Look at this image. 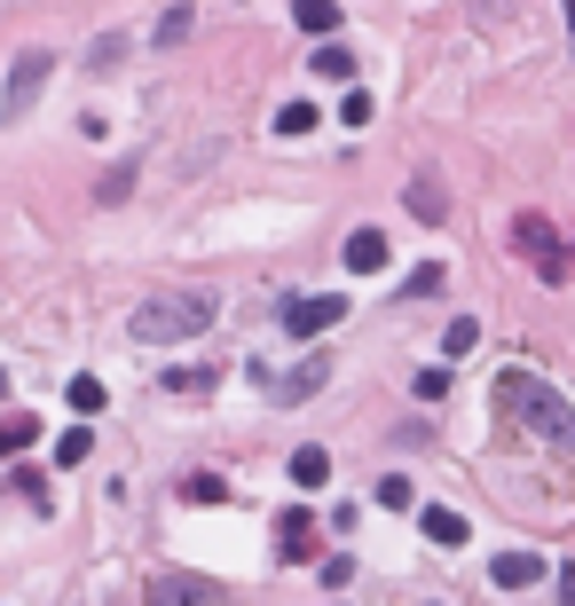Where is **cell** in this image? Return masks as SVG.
<instances>
[{"mask_svg": "<svg viewBox=\"0 0 575 606\" xmlns=\"http://www.w3.org/2000/svg\"><path fill=\"white\" fill-rule=\"evenodd\" d=\"M213 331V292H158L134 308V339L143 347H174V339H197Z\"/></svg>", "mask_w": 575, "mask_h": 606, "instance_id": "cell-2", "label": "cell"}, {"mask_svg": "<svg viewBox=\"0 0 575 606\" xmlns=\"http://www.w3.org/2000/svg\"><path fill=\"white\" fill-rule=\"evenodd\" d=\"M182 496H189V504H221V496H229V488H221V481H213V473H189V481H182Z\"/></svg>", "mask_w": 575, "mask_h": 606, "instance_id": "cell-28", "label": "cell"}, {"mask_svg": "<svg viewBox=\"0 0 575 606\" xmlns=\"http://www.w3.org/2000/svg\"><path fill=\"white\" fill-rule=\"evenodd\" d=\"M316 576H323V591H347V576H355V559H340V552H331V559H316Z\"/></svg>", "mask_w": 575, "mask_h": 606, "instance_id": "cell-29", "label": "cell"}, {"mask_svg": "<svg viewBox=\"0 0 575 606\" xmlns=\"http://www.w3.org/2000/svg\"><path fill=\"white\" fill-rule=\"evenodd\" d=\"M340 260H347V276H379V268L394 260V245L379 237V228H355V237H347V252H340Z\"/></svg>", "mask_w": 575, "mask_h": 606, "instance_id": "cell-9", "label": "cell"}, {"mask_svg": "<svg viewBox=\"0 0 575 606\" xmlns=\"http://www.w3.org/2000/svg\"><path fill=\"white\" fill-rule=\"evenodd\" d=\"M119 63H126V40H119V32H103V40H95V55H87V72H95V79H111Z\"/></svg>", "mask_w": 575, "mask_h": 606, "instance_id": "cell-17", "label": "cell"}, {"mask_svg": "<svg viewBox=\"0 0 575 606\" xmlns=\"http://www.w3.org/2000/svg\"><path fill=\"white\" fill-rule=\"evenodd\" d=\"M277 552H284V567H308V559L323 552V535H316V520H308V504H292V512L277 520Z\"/></svg>", "mask_w": 575, "mask_h": 606, "instance_id": "cell-7", "label": "cell"}, {"mask_svg": "<svg viewBox=\"0 0 575 606\" xmlns=\"http://www.w3.org/2000/svg\"><path fill=\"white\" fill-rule=\"evenodd\" d=\"M513 245L536 260V276H545V284H567V245H560V228L545 213H521L513 221Z\"/></svg>", "mask_w": 575, "mask_h": 606, "instance_id": "cell-4", "label": "cell"}, {"mask_svg": "<svg viewBox=\"0 0 575 606\" xmlns=\"http://www.w3.org/2000/svg\"><path fill=\"white\" fill-rule=\"evenodd\" d=\"M189 24H197L189 9H166V16H158V48H182V40H189Z\"/></svg>", "mask_w": 575, "mask_h": 606, "instance_id": "cell-23", "label": "cell"}, {"mask_svg": "<svg viewBox=\"0 0 575 606\" xmlns=\"http://www.w3.org/2000/svg\"><path fill=\"white\" fill-rule=\"evenodd\" d=\"M103 401H111V386H103V379H72V410H79V418H95Z\"/></svg>", "mask_w": 575, "mask_h": 606, "instance_id": "cell-19", "label": "cell"}, {"mask_svg": "<svg viewBox=\"0 0 575 606\" xmlns=\"http://www.w3.org/2000/svg\"><path fill=\"white\" fill-rule=\"evenodd\" d=\"M150 606H229V591L206 576H150Z\"/></svg>", "mask_w": 575, "mask_h": 606, "instance_id": "cell-6", "label": "cell"}, {"mask_svg": "<svg viewBox=\"0 0 575 606\" xmlns=\"http://www.w3.org/2000/svg\"><path fill=\"white\" fill-rule=\"evenodd\" d=\"M411 394H418V401H442V394H450V370H442V362H433V370H418V379H411Z\"/></svg>", "mask_w": 575, "mask_h": 606, "instance_id": "cell-26", "label": "cell"}, {"mask_svg": "<svg viewBox=\"0 0 575 606\" xmlns=\"http://www.w3.org/2000/svg\"><path fill=\"white\" fill-rule=\"evenodd\" d=\"M299 32H316V40H331V32H340V0H299Z\"/></svg>", "mask_w": 575, "mask_h": 606, "instance_id": "cell-12", "label": "cell"}, {"mask_svg": "<svg viewBox=\"0 0 575 606\" xmlns=\"http://www.w3.org/2000/svg\"><path fill=\"white\" fill-rule=\"evenodd\" d=\"M402 206H411L418 221H450V197L433 189V182H411V189H402Z\"/></svg>", "mask_w": 575, "mask_h": 606, "instance_id": "cell-13", "label": "cell"}, {"mask_svg": "<svg viewBox=\"0 0 575 606\" xmlns=\"http://www.w3.org/2000/svg\"><path fill=\"white\" fill-rule=\"evenodd\" d=\"M308 63H316V79H355V48H340V40H323Z\"/></svg>", "mask_w": 575, "mask_h": 606, "instance_id": "cell-15", "label": "cell"}, {"mask_svg": "<svg viewBox=\"0 0 575 606\" xmlns=\"http://www.w3.org/2000/svg\"><path fill=\"white\" fill-rule=\"evenodd\" d=\"M9 488H16L24 504H40V512H48V481H40V473H32V465H16V481H9Z\"/></svg>", "mask_w": 575, "mask_h": 606, "instance_id": "cell-27", "label": "cell"}, {"mask_svg": "<svg viewBox=\"0 0 575 606\" xmlns=\"http://www.w3.org/2000/svg\"><path fill=\"white\" fill-rule=\"evenodd\" d=\"M473 339H481V323H473V316H457V323L442 331V355H473Z\"/></svg>", "mask_w": 575, "mask_h": 606, "instance_id": "cell-25", "label": "cell"}, {"mask_svg": "<svg viewBox=\"0 0 575 606\" xmlns=\"http://www.w3.org/2000/svg\"><path fill=\"white\" fill-rule=\"evenodd\" d=\"M426 544L457 552V544H465V512H442V504H433V512H426Z\"/></svg>", "mask_w": 575, "mask_h": 606, "instance_id": "cell-14", "label": "cell"}, {"mask_svg": "<svg viewBox=\"0 0 575 606\" xmlns=\"http://www.w3.org/2000/svg\"><path fill=\"white\" fill-rule=\"evenodd\" d=\"M323 379H331V362H323V355H308V362H292L284 379L268 386V401H277V410H292V401H308V394H316Z\"/></svg>", "mask_w": 575, "mask_h": 606, "instance_id": "cell-8", "label": "cell"}, {"mask_svg": "<svg viewBox=\"0 0 575 606\" xmlns=\"http://www.w3.org/2000/svg\"><path fill=\"white\" fill-rule=\"evenodd\" d=\"M497 418L536 425L545 442H575V410H567L545 379H528V370H504V379H497Z\"/></svg>", "mask_w": 575, "mask_h": 606, "instance_id": "cell-1", "label": "cell"}, {"mask_svg": "<svg viewBox=\"0 0 575 606\" xmlns=\"http://www.w3.org/2000/svg\"><path fill=\"white\" fill-rule=\"evenodd\" d=\"M340 119H347V126H370V95H363V87H347V103H340Z\"/></svg>", "mask_w": 575, "mask_h": 606, "instance_id": "cell-31", "label": "cell"}, {"mask_svg": "<svg viewBox=\"0 0 575 606\" xmlns=\"http://www.w3.org/2000/svg\"><path fill=\"white\" fill-rule=\"evenodd\" d=\"M489 576H497V591H528L536 576H545V559H536V552H504Z\"/></svg>", "mask_w": 575, "mask_h": 606, "instance_id": "cell-10", "label": "cell"}, {"mask_svg": "<svg viewBox=\"0 0 575 606\" xmlns=\"http://www.w3.org/2000/svg\"><path fill=\"white\" fill-rule=\"evenodd\" d=\"M379 504H387V512H402V504H411V481L387 473V481H379Z\"/></svg>", "mask_w": 575, "mask_h": 606, "instance_id": "cell-30", "label": "cell"}, {"mask_svg": "<svg viewBox=\"0 0 575 606\" xmlns=\"http://www.w3.org/2000/svg\"><path fill=\"white\" fill-rule=\"evenodd\" d=\"M292 481L299 488H323L331 481V449H292Z\"/></svg>", "mask_w": 575, "mask_h": 606, "instance_id": "cell-16", "label": "cell"}, {"mask_svg": "<svg viewBox=\"0 0 575 606\" xmlns=\"http://www.w3.org/2000/svg\"><path fill=\"white\" fill-rule=\"evenodd\" d=\"M134 189V165H111V174L103 182H95V206H119V197Z\"/></svg>", "mask_w": 575, "mask_h": 606, "instance_id": "cell-24", "label": "cell"}, {"mask_svg": "<svg viewBox=\"0 0 575 606\" xmlns=\"http://www.w3.org/2000/svg\"><path fill=\"white\" fill-rule=\"evenodd\" d=\"M426 292H442V260H426V268L402 276V299H426Z\"/></svg>", "mask_w": 575, "mask_h": 606, "instance_id": "cell-21", "label": "cell"}, {"mask_svg": "<svg viewBox=\"0 0 575 606\" xmlns=\"http://www.w3.org/2000/svg\"><path fill=\"white\" fill-rule=\"evenodd\" d=\"M213 379H221V370H166L158 386H166V394H206Z\"/></svg>", "mask_w": 575, "mask_h": 606, "instance_id": "cell-20", "label": "cell"}, {"mask_svg": "<svg viewBox=\"0 0 575 606\" xmlns=\"http://www.w3.org/2000/svg\"><path fill=\"white\" fill-rule=\"evenodd\" d=\"M0 394H9V370H0Z\"/></svg>", "mask_w": 575, "mask_h": 606, "instance_id": "cell-32", "label": "cell"}, {"mask_svg": "<svg viewBox=\"0 0 575 606\" xmlns=\"http://www.w3.org/2000/svg\"><path fill=\"white\" fill-rule=\"evenodd\" d=\"M48 72H56V55H48V48H24V55H16V72H9V95H0V119H9V126H24V119H32V103H40Z\"/></svg>", "mask_w": 575, "mask_h": 606, "instance_id": "cell-3", "label": "cell"}, {"mask_svg": "<svg viewBox=\"0 0 575 606\" xmlns=\"http://www.w3.org/2000/svg\"><path fill=\"white\" fill-rule=\"evenodd\" d=\"M308 126H323L316 103H284V111H277V134H308Z\"/></svg>", "mask_w": 575, "mask_h": 606, "instance_id": "cell-22", "label": "cell"}, {"mask_svg": "<svg viewBox=\"0 0 575 606\" xmlns=\"http://www.w3.org/2000/svg\"><path fill=\"white\" fill-rule=\"evenodd\" d=\"M340 316H347V299H340V292H316V299H284V331H292V339H323V331L340 323Z\"/></svg>", "mask_w": 575, "mask_h": 606, "instance_id": "cell-5", "label": "cell"}, {"mask_svg": "<svg viewBox=\"0 0 575 606\" xmlns=\"http://www.w3.org/2000/svg\"><path fill=\"white\" fill-rule=\"evenodd\" d=\"M32 442H40V418H32V410H9V418H0V457H24Z\"/></svg>", "mask_w": 575, "mask_h": 606, "instance_id": "cell-11", "label": "cell"}, {"mask_svg": "<svg viewBox=\"0 0 575 606\" xmlns=\"http://www.w3.org/2000/svg\"><path fill=\"white\" fill-rule=\"evenodd\" d=\"M87 449H95L87 425H63V433H56V465H87Z\"/></svg>", "mask_w": 575, "mask_h": 606, "instance_id": "cell-18", "label": "cell"}]
</instances>
